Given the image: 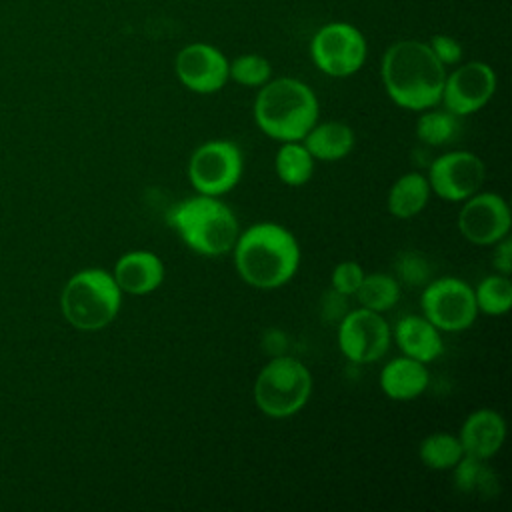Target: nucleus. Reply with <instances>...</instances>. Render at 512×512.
Returning <instances> with one entry per match:
<instances>
[{
	"mask_svg": "<svg viewBox=\"0 0 512 512\" xmlns=\"http://www.w3.org/2000/svg\"><path fill=\"white\" fill-rule=\"evenodd\" d=\"M446 66L434 56L428 42L398 40L382 56L380 76L388 98L412 112L440 104L446 80Z\"/></svg>",
	"mask_w": 512,
	"mask_h": 512,
	"instance_id": "1",
	"label": "nucleus"
},
{
	"mask_svg": "<svg viewBox=\"0 0 512 512\" xmlns=\"http://www.w3.org/2000/svg\"><path fill=\"white\" fill-rule=\"evenodd\" d=\"M230 252L238 276L258 290L288 284L300 268V244L278 222H256L240 230Z\"/></svg>",
	"mask_w": 512,
	"mask_h": 512,
	"instance_id": "2",
	"label": "nucleus"
},
{
	"mask_svg": "<svg viewBox=\"0 0 512 512\" xmlns=\"http://www.w3.org/2000/svg\"><path fill=\"white\" fill-rule=\"evenodd\" d=\"M318 116L320 104L314 90L298 78H270L254 100L256 126L278 142L302 140Z\"/></svg>",
	"mask_w": 512,
	"mask_h": 512,
	"instance_id": "3",
	"label": "nucleus"
},
{
	"mask_svg": "<svg viewBox=\"0 0 512 512\" xmlns=\"http://www.w3.org/2000/svg\"><path fill=\"white\" fill-rule=\"evenodd\" d=\"M166 222L192 252L208 258L230 252L240 234L234 210L220 198L204 194L170 206Z\"/></svg>",
	"mask_w": 512,
	"mask_h": 512,
	"instance_id": "4",
	"label": "nucleus"
},
{
	"mask_svg": "<svg viewBox=\"0 0 512 512\" xmlns=\"http://www.w3.org/2000/svg\"><path fill=\"white\" fill-rule=\"evenodd\" d=\"M122 306V290L112 272L84 268L68 278L62 288L60 308L66 322L78 330L94 332L112 324Z\"/></svg>",
	"mask_w": 512,
	"mask_h": 512,
	"instance_id": "5",
	"label": "nucleus"
},
{
	"mask_svg": "<svg viewBox=\"0 0 512 512\" xmlns=\"http://www.w3.org/2000/svg\"><path fill=\"white\" fill-rule=\"evenodd\" d=\"M254 402L262 414L274 420L298 414L312 394V374L294 356H272L254 380Z\"/></svg>",
	"mask_w": 512,
	"mask_h": 512,
	"instance_id": "6",
	"label": "nucleus"
},
{
	"mask_svg": "<svg viewBox=\"0 0 512 512\" xmlns=\"http://www.w3.org/2000/svg\"><path fill=\"white\" fill-rule=\"evenodd\" d=\"M244 174V156L236 142L206 140L190 154L188 180L196 194L222 198L238 186Z\"/></svg>",
	"mask_w": 512,
	"mask_h": 512,
	"instance_id": "7",
	"label": "nucleus"
},
{
	"mask_svg": "<svg viewBox=\"0 0 512 512\" xmlns=\"http://www.w3.org/2000/svg\"><path fill=\"white\" fill-rule=\"evenodd\" d=\"M368 56L364 34L350 22H328L316 30L310 40V58L314 66L332 78L356 74Z\"/></svg>",
	"mask_w": 512,
	"mask_h": 512,
	"instance_id": "8",
	"label": "nucleus"
},
{
	"mask_svg": "<svg viewBox=\"0 0 512 512\" xmlns=\"http://www.w3.org/2000/svg\"><path fill=\"white\" fill-rule=\"evenodd\" d=\"M420 308L440 332H462L478 318L474 288L456 276L432 278L422 286Z\"/></svg>",
	"mask_w": 512,
	"mask_h": 512,
	"instance_id": "9",
	"label": "nucleus"
},
{
	"mask_svg": "<svg viewBox=\"0 0 512 512\" xmlns=\"http://www.w3.org/2000/svg\"><path fill=\"white\" fill-rule=\"evenodd\" d=\"M338 348L354 364L378 362L390 348L392 328L380 312L368 308L348 310L338 322Z\"/></svg>",
	"mask_w": 512,
	"mask_h": 512,
	"instance_id": "10",
	"label": "nucleus"
},
{
	"mask_svg": "<svg viewBox=\"0 0 512 512\" xmlns=\"http://www.w3.org/2000/svg\"><path fill=\"white\" fill-rule=\"evenodd\" d=\"M426 178L432 194L438 198L448 202H464L482 190L486 166L474 152L450 150L432 160Z\"/></svg>",
	"mask_w": 512,
	"mask_h": 512,
	"instance_id": "11",
	"label": "nucleus"
},
{
	"mask_svg": "<svg viewBox=\"0 0 512 512\" xmlns=\"http://www.w3.org/2000/svg\"><path fill=\"white\" fill-rule=\"evenodd\" d=\"M458 230L474 246H492L510 234L508 202L496 192L478 190L462 202L456 218Z\"/></svg>",
	"mask_w": 512,
	"mask_h": 512,
	"instance_id": "12",
	"label": "nucleus"
},
{
	"mask_svg": "<svg viewBox=\"0 0 512 512\" xmlns=\"http://www.w3.org/2000/svg\"><path fill=\"white\" fill-rule=\"evenodd\" d=\"M496 72L490 64L472 60L446 74L442 98L444 110L454 116H470L484 108L496 92Z\"/></svg>",
	"mask_w": 512,
	"mask_h": 512,
	"instance_id": "13",
	"label": "nucleus"
},
{
	"mask_svg": "<svg viewBox=\"0 0 512 512\" xmlns=\"http://www.w3.org/2000/svg\"><path fill=\"white\" fill-rule=\"evenodd\" d=\"M228 58L222 50L206 42L186 44L174 60V70L182 86L196 94H214L226 86Z\"/></svg>",
	"mask_w": 512,
	"mask_h": 512,
	"instance_id": "14",
	"label": "nucleus"
},
{
	"mask_svg": "<svg viewBox=\"0 0 512 512\" xmlns=\"http://www.w3.org/2000/svg\"><path fill=\"white\" fill-rule=\"evenodd\" d=\"M112 276L122 294L146 296L162 286L166 268L156 252L130 250L116 260Z\"/></svg>",
	"mask_w": 512,
	"mask_h": 512,
	"instance_id": "15",
	"label": "nucleus"
},
{
	"mask_svg": "<svg viewBox=\"0 0 512 512\" xmlns=\"http://www.w3.org/2000/svg\"><path fill=\"white\" fill-rule=\"evenodd\" d=\"M456 436L466 456L490 460L500 452L506 440V422L500 412L492 408H478L464 418Z\"/></svg>",
	"mask_w": 512,
	"mask_h": 512,
	"instance_id": "16",
	"label": "nucleus"
},
{
	"mask_svg": "<svg viewBox=\"0 0 512 512\" xmlns=\"http://www.w3.org/2000/svg\"><path fill=\"white\" fill-rule=\"evenodd\" d=\"M392 338L404 356L424 364L438 360L444 352L442 332L422 314L402 316L392 330Z\"/></svg>",
	"mask_w": 512,
	"mask_h": 512,
	"instance_id": "17",
	"label": "nucleus"
},
{
	"mask_svg": "<svg viewBox=\"0 0 512 512\" xmlns=\"http://www.w3.org/2000/svg\"><path fill=\"white\" fill-rule=\"evenodd\" d=\"M378 384L388 398L408 402L424 394L430 384V370L424 362L402 354L384 364L378 376Z\"/></svg>",
	"mask_w": 512,
	"mask_h": 512,
	"instance_id": "18",
	"label": "nucleus"
},
{
	"mask_svg": "<svg viewBox=\"0 0 512 512\" xmlns=\"http://www.w3.org/2000/svg\"><path fill=\"white\" fill-rule=\"evenodd\" d=\"M302 144L308 148L314 160L336 162L346 158L354 150L356 136L346 122L326 120L316 122L302 138Z\"/></svg>",
	"mask_w": 512,
	"mask_h": 512,
	"instance_id": "19",
	"label": "nucleus"
},
{
	"mask_svg": "<svg viewBox=\"0 0 512 512\" xmlns=\"http://www.w3.org/2000/svg\"><path fill=\"white\" fill-rule=\"evenodd\" d=\"M430 194L432 190L424 174L406 172L388 190V198H386L388 212L400 220L414 218L426 208Z\"/></svg>",
	"mask_w": 512,
	"mask_h": 512,
	"instance_id": "20",
	"label": "nucleus"
},
{
	"mask_svg": "<svg viewBox=\"0 0 512 512\" xmlns=\"http://www.w3.org/2000/svg\"><path fill=\"white\" fill-rule=\"evenodd\" d=\"M314 162L302 140L282 142L274 156V170L286 186H304L314 174Z\"/></svg>",
	"mask_w": 512,
	"mask_h": 512,
	"instance_id": "21",
	"label": "nucleus"
},
{
	"mask_svg": "<svg viewBox=\"0 0 512 512\" xmlns=\"http://www.w3.org/2000/svg\"><path fill=\"white\" fill-rule=\"evenodd\" d=\"M402 284L396 280L394 274L386 272H366L358 290H356V300L362 308L374 310V312H386L394 308L400 300L402 294Z\"/></svg>",
	"mask_w": 512,
	"mask_h": 512,
	"instance_id": "22",
	"label": "nucleus"
},
{
	"mask_svg": "<svg viewBox=\"0 0 512 512\" xmlns=\"http://www.w3.org/2000/svg\"><path fill=\"white\" fill-rule=\"evenodd\" d=\"M418 456L422 464L430 470H452L456 462L464 456V450L456 434L432 432L422 438L418 446Z\"/></svg>",
	"mask_w": 512,
	"mask_h": 512,
	"instance_id": "23",
	"label": "nucleus"
},
{
	"mask_svg": "<svg viewBox=\"0 0 512 512\" xmlns=\"http://www.w3.org/2000/svg\"><path fill=\"white\" fill-rule=\"evenodd\" d=\"M488 460H480L474 456H462L454 470V488L460 494H494L496 490V472L486 464Z\"/></svg>",
	"mask_w": 512,
	"mask_h": 512,
	"instance_id": "24",
	"label": "nucleus"
},
{
	"mask_svg": "<svg viewBox=\"0 0 512 512\" xmlns=\"http://www.w3.org/2000/svg\"><path fill=\"white\" fill-rule=\"evenodd\" d=\"M474 300L478 312L488 316H502L512 308V282L506 274H490L474 286Z\"/></svg>",
	"mask_w": 512,
	"mask_h": 512,
	"instance_id": "25",
	"label": "nucleus"
},
{
	"mask_svg": "<svg viewBox=\"0 0 512 512\" xmlns=\"http://www.w3.org/2000/svg\"><path fill=\"white\" fill-rule=\"evenodd\" d=\"M458 134V116L448 110L428 108L416 120V138L428 146H444Z\"/></svg>",
	"mask_w": 512,
	"mask_h": 512,
	"instance_id": "26",
	"label": "nucleus"
},
{
	"mask_svg": "<svg viewBox=\"0 0 512 512\" xmlns=\"http://www.w3.org/2000/svg\"><path fill=\"white\" fill-rule=\"evenodd\" d=\"M228 76L236 84L260 88L272 78V64L260 54H242L228 64Z\"/></svg>",
	"mask_w": 512,
	"mask_h": 512,
	"instance_id": "27",
	"label": "nucleus"
},
{
	"mask_svg": "<svg viewBox=\"0 0 512 512\" xmlns=\"http://www.w3.org/2000/svg\"><path fill=\"white\" fill-rule=\"evenodd\" d=\"M394 276L404 286L422 288L432 280V266L424 254L404 250L394 260Z\"/></svg>",
	"mask_w": 512,
	"mask_h": 512,
	"instance_id": "28",
	"label": "nucleus"
},
{
	"mask_svg": "<svg viewBox=\"0 0 512 512\" xmlns=\"http://www.w3.org/2000/svg\"><path fill=\"white\" fill-rule=\"evenodd\" d=\"M364 268L354 262V260H344L340 264L334 266L332 274H330V288H334L336 292L344 294V296H354L362 278H364Z\"/></svg>",
	"mask_w": 512,
	"mask_h": 512,
	"instance_id": "29",
	"label": "nucleus"
},
{
	"mask_svg": "<svg viewBox=\"0 0 512 512\" xmlns=\"http://www.w3.org/2000/svg\"><path fill=\"white\" fill-rule=\"evenodd\" d=\"M430 50L434 52V56L444 64V66H454L462 60V54H464V48L462 44L448 36V34H434L428 42Z\"/></svg>",
	"mask_w": 512,
	"mask_h": 512,
	"instance_id": "30",
	"label": "nucleus"
},
{
	"mask_svg": "<svg viewBox=\"0 0 512 512\" xmlns=\"http://www.w3.org/2000/svg\"><path fill=\"white\" fill-rule=\"evenodd\" d=\"M346 298H348V296H344V294L336 292L334 288H330V290L322 296V304H320L322 316H324L326 320H330V322H334V320L340 322L342 316L348 312V310H346Z\"/></svg>",
	"mask_w": 512,
	"mask_h": 512,
	"instance_id": "31",
	"label": "nucleus"
},
{
	"mask_svg": "<svg viewBox=\"0 0 512 512\" xmlns=\"http://www.w3.org/2000/svg\"><path fill=\"white\" fill-rule=\"evenodd\" d=\"M492 246H494L492 266L496 268L498 274L510 276V270H512V240H510V234L504 236L502 240H498Z\"/></svg>",
	"mask_w": 512,
	"mask_h": 512,
	"instance_id": "32",
	"label": "nucleus"
}]
</instances>
